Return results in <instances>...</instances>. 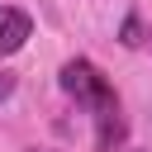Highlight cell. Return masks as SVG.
Masks as SVG:
<instances>
[{
	"label": "cell",
	"instance_id": "6da1fadb",
	"mask_svg": "<svg viewBox=\"0 0 152 152\" xmlns=\"http://www.w3.org/2000/svg\"><path fill=\"white\" fill-rule=\"evenodd\" d=\"M62 95H71L86 114H90V133H95V152H119L128 138V119L119 104V90L109 86V76L90 62V57H66L57 71Z\"/></svg>",
	"mask_w": 152,
	"mask_h": 152
},
{
	"label": "cell",
	"instance_id": "7a4b0ae2",
	"mask_svg": "<svg viewBox=\"0 0 152 152\" xmlns=\"http://www.w3.org/2000/svg\"><path fill=\"white\" fill-rule=\"evenodd\" d=\"M28 38H33V19H28L19 5H0V62L14 57Z\"/></svg>",
	"mask_w": 152,
	"mask_h": 152
},
{
	"label": "cell",
	"instance_id": "3957f363",
	"mask_svg": "<svg viewBox=\"0 0 152 152\" xmlns=\"http://www.w3.org/2000/svg\"><path fill=\"white\" fill-rule=\"evenodd\" d=\"M119 43H124V48H142V43H147V28H142L138 14H124V24H119Z\"/></svg>",
	"mask_w": 152,
	"mask_h": 152
},
{
	"label": "cell",
	"instance_id": "277c9868",
	"mask_svg": "<svg viewBox=\"0 0 152 152\" xmlns=\"http://www.w3.org/2000/svg\"><path fill=\"white\" fill-rule=\"evenodd\" d=\"M10 95H14V76H10V71H0V104H5Z\"/></svg>",
	"mask_w": 152,
	"mask_h": 152
},
{
	"label": "cell",
	"instance_id": "5b68a950",
	"mask_svg": "<svg viewBox=\"0 0 152 152\" xmlns=\"http://www.w3.org/2000/svg\"><path fill=\"white\" fill-rule=\"evenodd\" d=\"M33 152H48V147H33Z\"/></svg>",
	"mask_w": 152,
	"mask_h": 152
},
{
	"label": "cell",
	"instance_id": "8992f818",
	"mask_svg": "<svg viewBox=\"0 0 152 152\" xmlns=\"http://www.w3.org/2000/svg\"><path fill=\"white\" fill-rule=\"evenodd\" d=\"M128 152H142V147H128Z\"/></svg>",
	"mask_w": 152,
	"mask_h": 152
}]
</instances>
